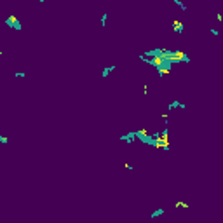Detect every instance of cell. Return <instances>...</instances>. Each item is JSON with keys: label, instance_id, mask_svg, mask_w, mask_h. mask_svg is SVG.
Listing matches in <instances>:
<instances>
[{"label": "cell", "instance_id": "5", "mask_svg": "<svg viewBox=\"0 0 223 223\" xmlns=\"http://www.w3.org/2000/svg\"><path fill=\"white\" fill-rule=\"evenodd\" d=\"M174 206H176V208H185V209H188V208H190V206H188L187 202H176Z\"/></svg>", "mask_w": 223, "mask_h": 223}, {"label": "cell", "instance_id": "6", "mask_svg": "<svg viewBox=\"0 0 223 223\" xmlns=\"http://www.w3.org/2000/svg\"><path fill=\"white\" fill-rule=\"evenodd\" d=\"M161 214H164V209H157V211H153V213H152V218H155V216H161Z\"/></svg>", "mask_w": 223, "mask_h": 223}, {"label": "cell", "instance_id": "10", "mask_svg": "<svg viewBox=\"0 0 223 223\" xmlns=\"http://www.w3.org/2000/svg\"><path fill=\"white\" fill-rule=\"evenodd\" d=\"M106 17H108L106 14H103V16H101V25H103V26L106 25Z\"/></svg>", "mask_w": 223, "mask_h": 223}, {"label": "cell", "instance_id": "9", "mask_svg": "<svg viewBox=\"0 0 223 223\" xmlns=\"http://www.w3.org/2000/svg\"><path fill=\"white\" fill-rule=\"evenodd\" d=\"M173 2H174V4H176V5H180V7H181V9H183V11H185V9H187V7H185V5H183V4H181V2H180V0H173Z\"/></svg>", "mask_w": 223, "mask_h": 223}, {"label": "cell", "instance_id": "7", "mask_svg": "<svg viewBox=\"0 0 223 223\" xmlns=\"http://www.w3.org/2000/svg\"><path fill=\"white\" fill-rule=\"evenodd\" d=\"M176 106H181V108H183L185 105H181V103H178V101H174V103H171V105H169V110H171V108H176Z\"/></svg>", "mask_w": 223, "mask_h": 223}, {"label": "cell", "instance_id": "3", "mask_svg": "<svg viewBox=\"0 0 223 223\" xmlns=\"http://www.w3.org/2000/svg\"><path fill=\"white\" fill-rule=\"evenodd\" d=\"M173 30H174L176 33H181V32H183V23H181L180 19H174V21H173Z\"/></svg>", "mask_w": 223, "mask_h": 223}, {"label": "cell", "instance_id": "11", "mask_svg": "<svg viewBox=\"0 0 223 223\" xmlns=\"http://www.w3.org/2000/svg\"><path fill=\"white\" fill-rule=\"evenodd\" d=\"M37 2H44V0H37Z\"/></svg>", "mask_w": 223, "mask_h": 223}, {"label": "cell", "instance_id": "2", "mask_svg": "<svg viewBox=\"0 0 223 223\" xmlns=\"http://www.w3.org/2000/svg\"><path fill=\"white\" fill-rule=\"evenodd\" d=\"M5 23H7L9 26H12L14 30H21V23L17 21V17H16V16H9V17L5 19Z\"/></svg>", "mask_w": 223, "mask_h": 223}, {"label": "cell", "instance_id": "4", "mask_svg": "<svg viewBox=\"0 0 223 223\" xmlns=\"http://www.w3.org/2000/svg\"><path fill=\"white\" fill-rule=\"evenodd\" d=\"M159 70V73L164 77V75H169V66H162V68H157Z\"/></svg>", "mask_w": 223, "mask_h": 223}, {"label": "cell", "instance_id": "8", "mask_svg": "<svg viewBox=\"0 0 223 223\" xmlns=\"http://www.w3.org/2000/svg\"><path fill=\"white\" fill-rule=\"evenodd\" d=\"M114 68H115V66H112V68L108 66V68H105V70H103V77H106V75H108V73H110L112 70H114Z\"/></svg>", "mask_w": 223, "mask_h": 223}, {"label": "cell", "instance_id": "1", "mask_svg": "<svg viewBox=\"0 0 223 223\" xmlns=\"http://www.w3.org/2000/svg\"><path fill=\"white\" fill-rule=\"evenodd\" d=\"M136 138H140V140L145 141V143H153V140L150 138V134H148L146 129H140V131L136 132Z\"/></svg>", "mask_w": 223, "mask_h": 223}]
</instances>
